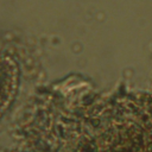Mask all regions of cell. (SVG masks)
Here are the masks:
<instances>
[{"instance_id": "cell-1", "label": "cell", "mask_w": 152, "mask_h": 152, "mask_svg": "<svg viewBox=\"0 0 152 152\" xmlns=\"http://www.w3.org/2000/svg\"><path fill=\"white\" fill-rule=\"evenodd\" d=\"M18 71L15 64L6 56L0 55V115L8 107L17 88Z\"/></svg>"}]
</instances>
